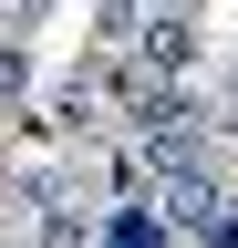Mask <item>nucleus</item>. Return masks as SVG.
<instances>
[{
    "instance_id": "1",
    "label": "nucleus",
    "mask_w": 238,
    "mask_h": 248,
    "mask_svg": "<svg viewBox=\"0 0 238 248\" xmlns=\"http://www.w3.org/2000/svg\"><path fill=\"white\" fill-rule=\"evenodd\" d=\"M156 217L166 238H197V248H238V207L218 176H187V186H156Z\"/></svg>"
},
{
    "instance_id": "2",
    "label": "nucleus",
    "mask_w": 238,
    "mask_h": 248,
    "mask_svg": "<svg viewBox=\"0 0 238 248\" xmlns=\"http://www.w3.org/2000/svg\"><path fill=\"white\" fill-rule=\"evenodd\" d=\"M197 52H207V21L197 11H145V73H197Z\"/></svg>"
},
{
    "instance_id": "3",
    "label": "nucleus",
    "mask_w": 238,
    "mask_h": 248,
    "mask_svg": "<svg viewBox=\"0 0 238 248\" xmlns=\"http://www.w3.org/2000/svg\"><path fill=\"white\" fill-rule=\"evenodd\" d=\"M32 248H104V207H42Z\"/></svg>"
},
{
    "instance_id": "4",
    "label": "nucleus",
    "mask_w": 238,
    "mask_h": 248,
    "mask_svg": "<svg viewBox=\"0 0 238 248\" xmlns=\"http://www.w3.org/2000/svg\"><path fill=\"white\" fill-rule=\"evenodd\" d=\"M104 248H166V217L156 207H104Z\"/></svg>"
},
{
    "instance_id": "5",
    "label": "nucleus",
    "mask_w": 238,
    "mask_h": 248,
    "mask_svg": "<svg viewBox=\"0 0 238 248\" xmlns=\"http://www.w3.org/2000/svg\"><path fill=\"white\" fill-rule=\"evenodd\" d=\"M104 52H145V11H125V0L94 11V62H104Z\"/></svg>"
},
{
    "instance_id": "6",
    "label": "nucleus",
    "mask_w": 238,
    "mask_h": 248,
    "mask_svg": "<svg viewBox=\"0 0 238 248\" xmlns=\"http://www.w3.org/2000/svg\"><path fill=\"white\" fill-rule=\"evenodd\" d=\"M21 83H32V52L0 42V114H21Z\"/></svg>"
},
{
    "instance_id": "7",
    "label": "nucleus",
    "mask_w": 238,
    "mask_h": 248,
    "mask_svg": "<svg viewBox=\"0 0 238 248\" xmlns=\"http://www.w3.org/2000/svg\"><path fill=\"white\" fill-rule=\"evenodd\" d=\"M207 145H218V155H238V104H218V114H207Z\"/></svg>"
},
{
    "instance_id": "8",
    "label": "nucleus",
    "mask_w": 238,
    "mask_h": 248,
    "mask_svg": "<svg viewBox=\"0 0 238 248\" xmlns=\"http://www.w3.org/2000/svg\"><path fill=\"white\" fill-rule=\"evenodd\" d=\"M228 104H238V52H228Z\"/></svg>"
}]
</instances>
